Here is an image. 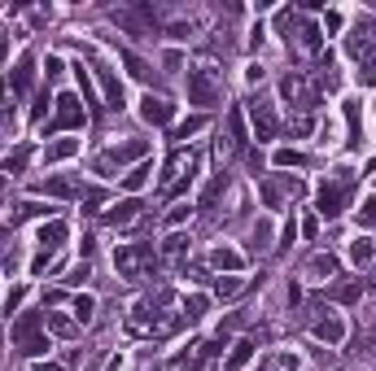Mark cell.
<instances>
[{
  "mask_svg": "<svg viewBox=\"0 0 376 371\" xmlns=\"http://www.w3.org/2000/svg\"><path fill=\"white\" fill-rule=\"evenodd\" d=\"M53 214V206H44V201H18L13 206V223H22V218H48Z\"/></svg>",
  "mask_w": 376,
  "mask_h": 371,
  "instance_id": "d4e9b609",
  "label": "cell"
},
{
  "mask_svg": "<svg viewBox=\"0 0 376 371\" xmlns=\"http://www.w3.org/2000/svg\"><path fill=\"white\" fill-rule=\"evenodd\" d=\"M35 371H62V367H57V363H40Z\"/></svg>",
  "mask_w": 376,
  "mask_h": 371,
  "instance_id": "f5cc1de1",
  "label": "cell"
},
{
  "mask_svg": "<svg viewBox=\"0 0 376 371\" xmlns=\"http://www.w3.org/2000/svg\"><path fill=\"white\" fill-rule=\"evenodd\" d=\"M245 284H241V276H219L215 280V297H223V302H228V297H237Z\"/></svg>",
  "mask_w": 376,
  "mask_h": 371,
  "instance_id": "f1b7e54d",
  "label": "cell"
},
{
  "mask_svg": "<svg viewBox=\"0 0 376 371\" xmlns=\"http://www.w3.org/2000/svg\"><path fill=\"white\" fill-rule=\"evenodd\" d=\"M245 148V122H241V110L228 114V153H241Z\"/></svg>",
  "mask_w": 376,
  "mask_h": 371,
  "instance_id": "603a6c76",
  "label": "cell"
},
{
  "mask_svg": "<svg viewBox=\"0 0 376 371\" xmlns=\"http://www.w3.org/2000/svg\"><path fill=\"white\" fill-rule=\"evenodd\" d=\"M346 127H350V148L363 144V118H359V101H346Z\"/></svg>",
  "mask_w": 376,
  "mask_h": 371,
  "instance_id": "d6986e66",
  "label": "cell"
},
{
  "mask_svg": "<svg viewBox=\"0 0 376 371\" xmlns=\"http://www.w3.org/2000/svg\"><path fill=\"white\" fill-rule=\"evenodd\" d=\"M166 310H171V288H158V293H149V297H140V302H136L127 328L136 336H158V332L180 328L184 319H166Z\"/></svg>",
  "mask_w": 376,
  "mask_h": 371,
  "instance_id": "6da1fadb",
  "label": "cell"
},
{
  "mask_svg": "<svg viewBox=\"0 0 376 371\" xmlns=\"http://www.w3.org/2000/svg\"><path fill=\"white\" fill-rule=\"evenodd\" d=\"M210 266H215V271H228V276H232V271L245 266V258H241L237 249H223V245H219V249L210 254Z\"/></svg>",
  "mask_w": 376,
  "mask_h": 371,
  "instance_id": "ffe728a7",
  "label": "cell"
},
{
  "mask_svg": "<svg viewBox=\"0 0 376 371\" xmlns=\"http://www.w3.org/2000/svg\"><path fill=\"white\" fill-rule=\"evenodd\" d=\"M297 192H302V179H293V175H275V179L263 184V196H267V206H271V210L280 206L285 196H297Z\"/></svg>",
  "mask_w": 376,
  "mask_h": 371,
  "instance_id": "30bf717a",
  "label": "cell"
},
{
  "mask_svg": "<svg viewBox=\"0 0 376 371\" xmlns=\"http://www.w3.org/2000/svg\"><path fill=\"white\" fill-rule=\"evenodd\" d=\"M223 188H228V175H223V170H219V175H215V179L206 184V192L197 196V206H202V210H210V206H215V196H219Z\"/></svg>",
  "mask_w": 376,
  "mask_h": 371,
  "instance_id": "83f0119b",
  "label": "cell"
},
{
  "mask_svg": "<svg viewBox=\"0 0 376 371\" xmlns=\"http://www.w3.org/2000/svg\"><path fill=\"white\" fill-rule=\"evenodd\" d=\"M74 79H79V88H84V101L92 105V79H88V70H84V61L74 66Z\"/></svg>",
  "mask_w": 376,
  "mask_h": 371,
  "instance_id": "60d3db41",
  "label": "cell"
},
{
  "mask_svg": "<svg viewBox=\"0 0 376 371\" xmlns=\"http://www.w3.org/2000/svg\"><path fill=\"white\" fill-rule=\"evenodd\" d=\"M44 70H48V79H57V74H62V57H48Z\"/></svg>",
  "mask_w": 376,
  "mask_h": 371,
  "instance_id": "681fc988",
  "label": "cell"
},
{
  "mask_svg": "<svg viewBox=\"0 0 376 371\" xmlns=\"http://www.w3.org/2000/svg\"><path fill=\"white\" fill-rule=\"evenodd\" d=\"M31 79H35V61H31V57H22V61H18V66L9 70V79H5V83H9V88H13V92L22 96V92L31 88Z\"/></svg>",
  "mask_w": 376,
  "mask_h": 371,
  "instance_id": "e0dca14e",
  "label": "cell"
},
{
  "mask_svg": "<svg viewBox=\"0 0 376 371\" xmlns=\"http://www.w3.org/2000/svg\"><path fill=\"white\" fill-rule=\"evenodd\" d=\"M202 127H206V118H188V122H180V127H175L171 136H175V140H188V136H197Z\"/></svg>",
  "mask_w": 376,
  "mask_h": 371,
  "instance_id": "836d02e7",
  "label": "cell"
},
{
  "mask_svg": "<svg viewBox=\"0 0 376 371\" xmlns=\"http://www.w3.org/2000/svg\"><path fill=\"white\" fill-rule=\"evenodd\" d=\"M307 158L297 153V148H280V153H275V166H302Z\"/></svg>",
  "mask_w": 376,
  "mask_h": 371,
  "instance_id": "74e56055",
  "label": "cell"
},
{
  "mask_svg": "<svg viewBox=\"0 0 376 371\" xmlns=\"http://www.w3.org/2000/svg\"><path fill=\"white\" fill-rule=\"evenodd\" d=\"M114 266H118L123 280H144L149 271L158 266V254H154V245L132 240V245H118V249H114Z\"/></svg>",
  "mask_w": 376,
  "mask_h": 371,
  "instance_id": "3957f363",
  "label": "cell"
},
{
  "mask_svg": "<svg viewBox=\"0 0 376 371\" xmlns=\"http://www.w3.org/2000/svg\"><path fill=\"white\" fill-rule=\"evenodd\" d=\"M249 122H254V136L258 140H275V131H280V118H275V110L267 101H254L249 105Z\"/></svg>",
  "mask_w": 376,
  "mask_h": 371,
  "instance_id": "ba28073f",
  "label": "cell"
},
{
  "mask_svg": "<svg viewBox=\"0 0 376 371\" xmlns=\"http://www.w3.org/2000/svg\"><path fill=\"white\" fill-rule=\"evenodd\" d=\"M118 57H123V61H127V70L136 74V79H149V66H144V61H140L136 53H127V48H123V53H118Z\"/></svg>",
  "mask_w": 376,
  "mask_h": 371,
  "instance_id": "d590c367",
  "label": "cell"
},
{
  "mask_svg": "<svg viewBox=\"0 0 376 371\" xmlns=\"http://www.w3.org/2000/svg\"><path fill=\"white\" fill-rule=\"evenodd\" d=\"M359 79H363V83H376V57H368V61H363V70H359Z\"/></svg>",
  "mask_w": 376,
  "mask_h": 371,
  "instance_id": "bcb514c9",
  "label": "cell"
},
{
  "mask_svg": "<svg viewBox=\"0 0 376 371\" xmlns=\"http://www.w3.org/2000/svg\"><path fill=\"white\" fill-rule=\"evenodd\" d=\"M329 297H333V302H359V297H363V280H341V284H333L329 288Z\"/></svg>",
  "mask_w": 376,
  "mask_h": 371,
  "instance_id": "44dd1931",
  "label": "cell"
},
{
  "mask_svg": "<svg viewBox=\"0 0 376 371\" xmlns=\"http://www.w3.org/2000/svg\"><path fill=\"white\" fill-rule=\"evenodd\" d=\"M74 148H79V140H57L44 148V162H66V158H74Z\"/></svg>",
  "mask_w": 376,
  "mask_h": 371,
  "instance_id": "4316f807",
  "label": "cell"
},
{
  "mask_svg": "<svg viewBox=\"0 0 376 371\" xmlns=\"http://www.w3.org/2000/svg\"><path fill=\"white\" fill-rule=\"evenodd\" d=\"M149 175H154V166H149V162H140L136 170H132V175H123V188H127V192H136V188H144V179Z\"/></svg>",
  "mask_w": 376,
  "mask_h": 371,
  "instance_id": "f546056e",
  "label": "cell"
},
{
  "mask_svg": "<svg viewBox=\"0 0 376 371\" xmlns=\"http://www.w3.org/2000/svg\"><path fill=\"white\" fill-rule=\"evenodd\" d=\"M0 57H5V35H0Z\"/></svg>",
  "mask_w": 376,
  "mask_h": 371,
  "instance_id": "11a10c76",
  "label": "cell"
},
{
  "mask_svg": "<svg viewBox=\"0 0 376 371\" xmlns=\"http://www.w3.org/2000/svg\"><path fill=\"white\" fill-rule=\"evenodd\" d=\"M188 210H193V206H175V210L166 214V223H184V218H188Z\"/></svg>",
  "mask_w": 376,
  "mask_h": 371,
  "instance_id": "7dc6e473",
  "label": "cell"
},
{
  "mask_svg": "<svg viewBox=\"0 0 376 371\" xmlns=\"http://www.w3.org/2000/svg\"><path fill=\"white\" fill-rule=\"evenodd\" d=\"M293 367H297V358H293V354H275L263 371H293Z\"/></svg>",
  "mask_w": 376,
  "mask_h": 371,
  "instance_id": "f35d334b",
  "label": "cell"
},
{
  "mask_svg": "<svg viewBox=\"0 0 376 371\" xmlns=\"http://www.w3.org/2000/svg\"><path fill=\"white\" fill-rule=\"evenodd\" d=\"M333 271H337V258H333V254H315V258H311V276L324 280V276H333Z\"/></svg>",
  "mask_w": 376,
  "mask_h": 371,
  "instance_id": "4dcf8cb0",
  "label": "cell"
},
{
  "mask_svg": "<svg viewBox=\"0 0 376 371\" xmlns=\"http://www.w3.org/2000/svg\"><path fill=\"white\" fill-rule=\"evenodd\" d=\"M27 162H31V148H18V153H9V158H5V170H22Z\"/></svg>",
  "mask_w": 376,
  "mask_h": 371,
  "instance_id": "ab89813d",
  "label": "cell"
},
{
  "mask_svg": "<svg viewBox=\"0 0 376 371\" xmlns=\"http://www.w3.org/2000/svg\"><path fill=\"white\" fill-rule=\"evenodd\" d=\"M44 324H48V328H53L57 336H74V319H62V314H48V319H44Z\"/></svg>",
  "mask_w": 376,
  "mask_h": 371,
  "instance_id": "e575fe53",
  "label": "cell"
},
{
  "mask_svg": "<svg viewBox=\"0 0 376 371\" xmlns=\"http://www.w3.org/2000/svg\"><path fill=\"white\" fill-rule=\"evenodd\" d=\"M184 249H188V236H171V240L162 245V254H166V258H180Z\"/></svg>",
  "mask_w": 376,
  "mask_h": 371,
  "instance_id": "8d00e7d4",
  "label": "cell"
},
{
  "mask_svg": "<svg viewBox=\"0 0 376 371\" xmlns=\"http://www.w3.org/2000/svg\"><path fill=\"white\" fill-rule=\"evenodd\" d=\"M359 223H363V228H376V196H372V201H363V210H359Z\"/></svg>",
  "mask_w": 376,
  "mask_h": 371,
  "instance_id": "b9f144b4",
  "label": "cell"
},
{
  "mask_svg": "<svg viewBox=\"0 0 376 371\" xmlns=\"http://www.w3.org/2000/svg\"><path fill=\"white\" fill-rule=\"evenodd\" d=\"M13 105H18V92L9 83H0V122L5 127H13Z\"/></svg>",
  "mask_w": 376,
  "mask_h": 371,
  "instance_id": "484cf974",
  "label": "cell"
},
{
  "mask_svg": "<svg viewBox=\"0 0 376 371\" xmlns=\"http://www.w3.org/2000/svg\"><path fill=\"white\" fill-rule=\"evenodd\" d=\"M254 245H258V249H267V245H271V228H267V223H258V228H254Z\"/></svg>",
  "mask_w": 376,
  "mask_h": 371,
  "instance_id": "f6af8a7d",
  "label": "cell"
},
{
  "mask_svg": "<svg viewBox=\"0 0 376 371\" xmlns=\"http://www.w3.org/2000/svg\"><path fill=\"white\" fill-rule=\"evenodd\" d=\"M219 101V74L210 66L188 70V105H215Z\"/></svg>",
  "mask_w": 376,
  "mask_h": 371,
  "instance_id": "5b68a950",
  "label": "cell"
},
{
  "mask_svg": "<svg viewBox=\"0 0 376 371\" xmlns=\"http://www.w3.org/2000/svg\"><path fill=\"white\" fill-rule=\"evenodd\" d=\"M66 236H70V228H66V223L62 218H53V223H44V228H40V254H48V258H53L57 249H62V245H66Z\"/></svg>",
  "mask_w": 376,
  "mask_h": 371,
  "instance_id": "8fae6325",
  "label": "cell"
},
{
  "mask_svg": "<svg viewBox=\"0 0 376 371\" xmlns=\"http://www.w3.org/2000/svg\"><path fill=\"white\" fill-rule=\"evenodd\" d=\"M350 192H355V170H337V175L324 179L319 192H315L319 218H337V214L346 210V201H350Z\"/></svg>",
  "mask_w": 376,
  "mask_h": 371,
  "instance_id": "7a4b0ae2",
  "label": "cell"
},
{
  "mask_svg": "<svg viewBox=\"0 0 376 371\" xmlns=\"http://www.w3.org/2000/svg\"><path fill=\"white\" fill-rule=\"evenodd\" d=\"M13 350L27 354V358L48 354V341H44V332H40V314H18V319H13Z\"/></svg>",
  "mask_w": 376,
  "mask_h": 371,
  "instance_id": "277c9868",
  "label": "cell"
},
{
  "mask_svg": "<svg viewBox=\"0 0 376 371\" xmlns=\"http://www.w3.org/2000/svg\"><path fill=\"white\" fill-rule=\"evenodd\" d=\"M140 114H144V122H154V127H166L171 114H175V105L166 101V96H154V92H149L144 101H140Z\"/></svg>",
  "mask_w": 376,
  "mask_h": 371,
  "instance_id": "7c38bea8",
  "label": "cell"
},
{
  "mask_svg": "<svg viewBox=\"0 0 376 371\" xmlns=\"http://www.w3.org/2000/svg\"><path fill=\"white\" fill-rule=\"evenodd\" d=\"M88 276H92V271H88V262H84V266H74V271H70V284H84Z\"/></svg>",
  "mask_w": 376,
  "mask_h": 371,
  "instance_id": "c3c4849f",
  "label": "cell"
},
{
  "mask_svg": "<svg viewBox=\"0 0 376 371\" xmlns=\"http://www.w3.org/2000/svg\"><path fill=\"white\" fill-rule=\"evenodd\" d=\"M202 314H206V297H188L184 302V324H197Z\"/></svg>",
  "mask_w": 376,
  "mask_h": 371,
  "instance_id": "1f68e13d",
  "label": "cell"
},
{
  "mask_svg": "<svg viewBox=\"0 0 376 371\" xmlns=\"http://www.w3.org/2000/svg\"><path fill=\"white\" fill-rule=\"evenodd\" d=\"M368 288H372V293H376V262H372V280H368Z\"/></svg>",
  "mask_w": 376,
  "mask_h": 371,
  "instance_id": "db71d44e",
  "label": "cell"
},
{
  "mask_svg": "<svg viewBox=\"0 0 376 371\" xmlns=\"http://www.w3.org/2000/svg\"><path fill=\"white\" fill-rule=\"evenodd\" d=\"M57 114H53V122L44 127V136H53V131H74V127H84V105H79V96H57Z\"/></svg>",
  "mask_w": 376,
  "mask_h": 371,
  "instance_id": "8992f818",
  "label": "cell"
},
{
  "mask_svg": "<svg viewBox=\"0 0 376 371\" xmlns=\"http://www.w3.org/2000/svg\"><path fill=\"white\" fill-rule=\"evenodd\" d=\"M350 262H355V266H368V262H376V245H372L368 236L350 240Z\"/></svg>",
  "mask_w": 376,
  "mask_h": 371,
  "instance_id": "cb8c5ba5",
  "label": "cell"
},
{
  "mask_svg": "<svg viewBox=\"0 0 376 371\" xmlns=\"http://www.w3.org/2000/svg\"><path fill=\"white\" fill-rule=\"evenodd\" d=\"M249 358H254V341H237V345H232V354H228V363H223L219 371H241Z\"/></svg>",
  "mask_w": 376,
  "mask_h": 371,
  "instance_id": "7402d4cb",
  "label": "cell"
},
{
  "mask_svg": "<svg viewBox=\"0 0 376 371\" xmlns=\"http://www.w3.org/2000/svg\"><path fill=\"white\" fill-rule=\"evenodd\" d=\"M359 350H363L368 358H376V336H363V341H359Z\"/></svg>",
  "mask_w": 376,
  "mask_h": 371,
  "instance_id": "f907efd6",
  "label": "cell"
},
{
  "mask_svg": "<svg viewBox=\"0 0 376 371\" xmlns=\"http://www.w3.org/2000/svg\"><path fill=\"white\" fill-rule=\"evenodd\" d=\"M311 332H315L319 341H329V345H337V341L346 336V328H341V319H333V314H329V319H315V324H311Z\"/></svg>",
  "mask_w": 376,
  "mask_h": 371,
  "instance_id": "ac0fdd59",
  "label": "cell"
},
{
  "mask_svg": "<svg viewBox=\"0 0 376 371\" xmlns=\"http://www.w3.org/2000/svg\"><path fill=\"white\" fill-rule=\"evenodd\" d=\"M101 218L110 223V228H132V223L140 218V201H136V196H127V201H118V206H110V210H106Z\"/></svg>",
  "mask_w": 376,
  "mask_h": 371,
  "instance_id": "4fadbf2b",
  "label": "cell"
},
{
  "mask_svg": "<svg viewBox=\"0 0 376 371\" xmlns=\"http://www.w3.org/2000/svg\"><path fill=\"white\" fill-rule=\"evenodd\" d=\"M92 310H96V302H92V297H74V324H88V319H92Z\"/></svg>",
  "mask_w": 376,
  "mask_h": 371,
  "instance_id": "d6a6232c",
  "label": "cell"
},
{
  "mask_svg": "<svg viewBox=\"0 0 376 371\" xmlns=\"http://www.w3.org/2000/svg\"><path fill=\"white\" fill-rule=\"evenodd\" d=\"M280 96L285 101H293L297 110H315V92H311V83H307V74H285V83H280Z\"/></svg>",
  "mask_w": 376,
  "mask_h": 371,
  "instance_id": "52a82bcc",
  "label": "cell"
},
{
  "mask_svg": "<svg viewBox=\"0 0 376 371\" xmlns=\"http://www.w3.org/2000/svg\"><path fill=\"white\" fill-rule=\"evenodd\" d=\"M22 297H27V288H13V293L5 297V314H9V319H13V310L22 306Z\"/></svg>",
  "mask_w": 376,
  "mask_h": 371,
  "instance_id": "7bdbcfd3",
  "label": "cell"
},
{
  "mask_svg": "<svg viewBox=\"0 0 376 371\" xmlns=\"http://www.w3.org/2000/svg\"><path fill=\"white\" fill-rule=\"evenodd\" d=\"M92 70H96V79H101V88H106V101H110V110H123V83L114 79V70H110L106 61H96V57H92Z\"/></svg>",
  "mask_w": 376,
  "mask_h": 371,
  "instance_id": "5bb4252c",
  "label": "cell"
},
{
  "mask_svg": "<svg viewBox=\"0 0 376 371\" xmlns=\"http://www.w3.org/2000/svg\"><path fill=\"white\" fill-rule=\"evenodd\" d=\"M311 131H315V118L311 114H302V118L293 122V136H311Z\"/></svg>",
  "mask_w": 376,
  "mask_h": 371,
  "instance_id": "ee69618b",
  "label": "cell"
},
{
  "mask_svg": "<svg viewBox=\"0 0 376 371\" xmlns=\"http://www.w3.org/2000/svg\"><path fill=\"white\" fill-rule=\"evenodd\" d=\"M132 158H144V140H127V144H114L110 153H101L92 162V170H110L114 162H132Z\"/></svg>",
  "mask_w": 376,
  "mask_h": 371,
  "instance_id": "9c48e42d",
  "label": "cell"
},
{
  "mask_svg": "<svg viewBox=\"0 0 376 371\" xmlns=\"http://www.w3.org/2000/svg\"><path fill=\"white\" fill-rule=\"evenodd\" d=\"M346 48H350V53H355L359 61H368V57H372V48H376V31H372V27H355V35L346 40Z\"/></svg>",
  "mask_w": 376,
  "mask_h": 371,
  "instance_id": "2e32d148",
  "label": "cell"
},
{
  "mask_svg": "<svg viewBox=\"0 0 376 371\" xmlns=\"http://www.w3.org/2000/svg\"><path fill=\"white\" fill-rule=\"evenodd\" d=\"M44 110H48V92H40V96H35V110H31V114H35V118H44Z\"/></svg>",
  "mask_w": 376,
  "mask_h": 371,
  "instance_id": "816d5d0a",
  "label": "cell"
},
{
  "mask_svg": "<svg viewBox=\"0 0 376 371\" xmlns=\"http://www.w3.org/2000/svg\"><path fill=\"white\" fill-rule=\"evenodd\" d=\"M40 192L44 196H88L92 188H79V184L66 179V175H53V179H40Z\"/></svg>",
  "mask_w": 376,
  "mask_h": 371,
  "instance_id": "9a60e30c",
  "label": "cell"
}]
</instances>
